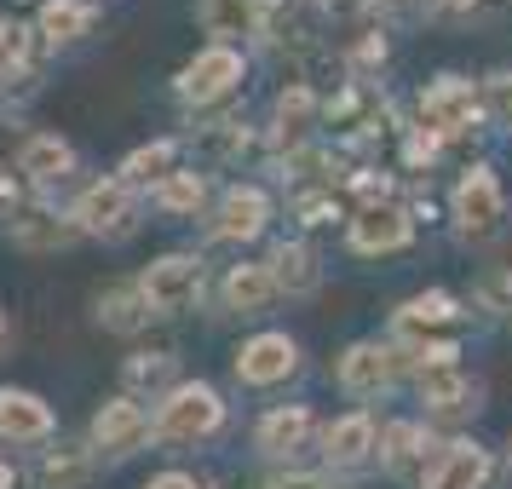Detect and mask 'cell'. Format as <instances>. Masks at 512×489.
Here are the masks:
<instances>
[{
	"instance_id": "6da1fadb",
	"label": "cell",
	"mask_w": 512,
	"mask_h": 489,
	"mask_svg": "<svg viewBox=\"0 0 512 489\" xmlns=\"http://www.w3.org/2000/svg\"><path fill=\"white\" fill-rule=\"evenodd\" d=\"M219 420H225L219 392L202 386V380H185V386H173V392L156 403L150 432L162 443H196V438H208V432H219Z\"/></svg>"
},
{
	"instance_id": "7a4b0ae2",
	"label": "cell",
	"mask_w": 512,
	"mask_h": 489,
	"mask_svg": "<svg viewBox=\"0 0 512 489\" xmlns=\"http://www.w3.org/2000/svg\"><path fill=\"white\" fill-rule=\"evenodd\" d=\"M478 127V93L461 75H443L420 93V133L426 139H455V133H472Z\"/></svg>"
},
{
	"instance_id": "3957f363",
	"label": "cell",
	"mask_w": 512,
	"mask_h": 489,
	"mask_svg": "<svg viewBox=\"0 0 512 489\" xmlns=\"http://www.w3.org/2000/svg\"><path fill=\"white\" fill-rule=\"evenodd\" d=\"M139 294H144V305H150V311H162V317L190 311V305L202 300V259H190V254L156 259V265L139 277Z\"/></svg>"
},
{
	"instance_id": "277c9868",
	"label": "cell",
	"mask_w": 512,
	"mask_h": 489,
	"mask_svg": "<svg viewBox=\"0 0 512 489\" xmlns=\"http://www.w3.org/2000/svg\"><path fill=\"white\" fill-rule=\"evenodd\" d=\"M455 225H461L466 242H489V236L507 225V196H501L489 167H472L461 185H455Z\"/></svg>"
},
{
	"instance_id": "5b68a950",
	"label": "cell",
	"mask_w": 512,
	"mask_h": 489,
	"mask_svg": "<svg viewBox=\"0 0 512 489\" xmlns=\"http://www.w3.org/2000/svg\"><path fill=\"white\" fill-rule=\"evenodd\" d=\"M133 190L121 185V179H98V185L81 190V202H75L70 225L87 236H127L133 231Z\"/></svg>"
},
{
	"instance_id": "8992f818",
	"label": "cell",
	"mask_w": 512,
	"mask_h": 489,
	"mask_svg": "<svg viewBox=\"0 0 512 489\" xmlns=\"http://www.w3.org/2000/svg\"><path fill=\"white\" fill-rule=\"evenodd\" d=\"M409 236H415V225L392 202H374V208H363L351 219V248L357 254H397V248H409Z\"/></svg>"
},
{
	"instance_id": "52a82bcc",
	"label": "cell",
	"mask_w": 512,
	"mask_h": 489,
	"mask_svg": "<svg viewBox=\"0 0 512 489\" xmlns=\"http://www.w3.org/2000/svg\"><path fill=\"white\" fill-rule=\"evenodd\" d=\"M242 81V58H236L231 47H208L196 64H185V75H179V93L190 98V104H213V98H225Z\"/></svg>"
},
{
	"instance_id": "ba28073f",
	"label": "cell",
	"mask_w": 512,
	"mask_h": 489,
	"mask_svg": "<svg viewBox=\"0 0 512 489\" xmlns=\"http://www.w3.org/2000/svg\"><path fill=\"white\" fill-rule=\"evenodd\" d=\"M144 438H150V420L133 397H116L93 415V449H104V455H133Z\"/></svg>"
},
{
	"instance_id": "9c48e42d",
	"label": "cell",
	"mask_w": 512,
	"mask_h": 489,
	"mask_svg": "<svg viewBox=\"0 0 512 489\" xmlns=\"http://www.w3.org/2000/svg\"><path fill=\"white\" fill-rule=\"evenodd\" d=\"M484 484H489V449H478V443H449L420 478V489H484Z\"/></svg>"
},
{
	"instance_id": "30bf717a",
	"label": "cell",
	"mask_w": 512,
	"mask_h": 489,
	"mask_svg": "<svg viewBox=\"0 0 512 489\" xmlns=\"http://www.w3.org/2000/svg\"><path fill=\"white\" fill-rule=\"evenodd\" d=\"M392 369L397 357L386 346H374V340H363V346H351L346 357H340V386H346L351 397H374L392 386Z\"/></svg>"
},
{
	"instance_id": "8fae6325",
	"label": "cell",
	"mask_w": 512,
	"mask_h": 489,
	"mask_svg": "<svg viewBox=\"0 0 512 489\" xmlns=\"http://www.w3.org/2000/svg\"><path fill=\"white\" fill-rule=\"evenodd\" d=\"M420 403L432 415H466V409H478V386L455 363H432V369H420Z\"/></svg>"
},
{
	"instance_id": "7c38bea8",
	"label": "cell",
	"mask_w": 512,
	"mask_h": 489,
	"mask_svg": "<svg viewBox=\"0 0 512 489\" xmlns=\"http://www.w3.org/2000/svg\"><path fill=\"white\" fill-rule=\"evenodd\" d=\"M294 340L288 334H259V340H248V346L236 351V374L248 380V386H271V380H282V374L294 369Z\"/></svg>"
},
{
	"instance_id": "4fadbf2b",
	"label": "cell",
	"mask_w": 512,
	"mask_h": 489,
	"mask_svg": "<svg viewBox=\"0 0 512 489\" xmlns=\"http://www.w3.org/2000/svg\"><path fill=\"white\" fill-rule=\"evenodd\" d=\"M202 29L213 41H248L265 35V0H202Z\"/></svg>"
},
{
	"instance_id": "5bb4252c",
	"label": "cell",
	"mask_w": 512,
	"mask_h": 489,
	"mask_svg": "<svg viewBox=\"0 0 512 489\" xmlns=\"http://www.w3.org/2000/svg\"><path fill=\"white\" fill-rule=\"evenodd\" d=\"M0 438L6 443L52 438V409L35 392H0Z\"/></svg>"
},
{
	"instance_id": "9a60e30c",
	"label": "cell",
	"mask_w": 512,
	"mask_h": 489,
	"mask_svg": "<svg viewBox=\"0 0 512 489\" xmlns=\"http://www.w3.org/2000/svg\"><path fill=\"white\" fill-rule=\"evenodd\" d=\"M265 219H271L265 190L242 185V190H231V196L219 202V225H213V231L225 236V242H254V236L265 231Z\"/></svg>"
},
{
	"instance_id": "2e32d148",
	"label": "cell",
	"mask_w": 512,
	"mask_h": 489,
	"mask_svg": "<svg viewBox=\"0 0 512 489\" xmlns=\"http://www.w3.org/2000/svg\"><path fill=\"white\" fill-rule=\"evenodd\" d=\"M265 271H271V282H277V294H294V300H305V294L323 288V265H317V254H311L305 242H282Z\"/></svg>"
},
{
	"instance_id": "e0dca14e",
	"label": "cell",
	"mask_w": 512,
	"mask_h": 489,
	"mask_svg": "<svg viewBox=\"0 0 512 489\" xmlns=\"http://www.w3.org/2000/svg\"><path fill=\"white\" fill-rule=\"evenodd\" d=\"M380 116H386V104H380L369 87H346V93L328 104V121H334L346 139H374V133H380Z\"/></svg>"
},
{
	"instance_id": "ac0fdd59",
	"label": "cell",
	"mask_w": 512,
	"mask_h": 489,
	"mask_svg": "<svg viewBox=\"0 0 512 489\" xmlns=\"http://www.w3.org/2000/svg\"><path fill=\"white\" fill-rule=\"evenodd\" d=\"M271 121H277V144H288V156H294V150L311 139V127H317V93H311V87H288V93H277Z\"/></svg>"
},
{
	"instance_id": "d6986e66",
	"label": "cell",
	"mask_w": 512,
	"mask_h": 489,
	"mask_svg": "<svg viewBox=\"0 0 512 489\" xmlns=\"http://www.w3.org/2000/svg\"><path fill=\"white\" fill-rule=\"evenodd\" d=\"M305 438H311V409H305V403H294V409H271V415L259 420V449H265L271 461L305 449Z\"/></svg>"
},
{
	"instance_id": "ffe728a7",
	"label": "cell",
	"mask_w": 512,
	"mask_h": 489,
	"mask_svg": "<svg viewBox=\"0 0 512 489\" xmlns=\"http://www.w3.org/2000/svg\"><path fill=\"white\" fill-rule=\"evenodd\" d=\"M75 167V150L58 133H35V139H24V150H18V173H29L35 185H52V179H64Z\"/></svg>"
},
{
	"instance_id": "44dd1931",
	"label": "cell",
	"mask_w": 512,
	"mask_h": 489,
	"mask_svg": "<svg viewBox=\"0 0 512 489\" xmlns=\"http://www.w3.org/2000/svg\"><path fill=\"white\" fill-rule=\"evenodd\" d=\"M323 455L334 466H363L374 455V420L369 415L334 420V426H328V438H323Z\"/></svg>"
},
{
	"instance_id": "7402d4cb",
	"label": "cell",
	"mask_w": 512,
	"mask_h": 489,
	"mask_svg": "<svg viewBox=\"0 0 512 489\" xmlns=\"http://www.w3.org/2000/svg\"><path fill=\"white\" fill-rule=\"evenodd\" d=\"M271 300H277V282H271V271H265V265H236L231 277H225V305H231V311H242V317L265 311Z\"/></svg>"
},
{
	"instance_id": "603a6c76",
	"label": "cell",
	"mask_w": 512,
	"mask_h": 489,
	"mask_svg": "<svg viewBox=\"0 0 512 489\" xmlns=\"http://www.w3.org/2000/svg\"><path fill=\"white\" fill-rule=\"evenodd\" d=\"M75 225H64L58 213H24V219H12V242L29 248V254H52V248H70L75 242Z\"/></svg>"
},
{
	"instance_id": "cb8c5ba5",
	"label": "cell",
	"mask_w": 512,
	"mask_h": 489,
	"mask_svg": "<svg viewBox=\"0 0 512 489\" xmlns=\"http://www.w3.org/2000/svg\"><path fill=\"white\" fill-rule=\"evenodd\" d=\"M98 323L116 328V334H133V328L150 323V305H144L139 282H121V288H110V294L98 300Z\"/></svg>"
},
{
	"instance_id": "d4e9b609",
	"label": "cell",
	"mask_w": 512,
	"mask_h": 489,
	"mask_svg": "<svg viewBox=\"0 0 512 489\" xmlns=\"http://www.w3.org/2000/svg\"><path fill=\"white\" fill-rule=\"evenodd\" d=\"M173 156H179V150H173V144L167 139H156V144H144V150H133V156H127V162H121V185L133 190V185H162L167 173H173Z\"/></svg>"
},
{
	"instance_id": "484cf974",
	"label": "cell",
	"mask_w": 512,
	"mask_h": 489,
	"mask_svg": "<svg viewBox=\"0 0 512 489\" xmlns=\"http://www.w3.org/2000/svg\"><path fill=\"white\" fill-rule=\"evenodd\" d=\"M455 317L461 311H455L449 294H420V300H409L397 311V334H432V328H449Z\"/></svg>"
},
{
	"instance_id": "4316f807",
	"label": "cell",
	"mask_w": 512,
	"mask_h": 489,
	"mask_svg": "<svg viewBox=\"0 0 512 489\" xmlns=\"http://www.w3.org/2000/svg\"><path fill=\"white\" fill-rule=\"evenodd\" d=\"M150 196H156V208H167V213H196L208 202V179H202V173H167Z\"/></svg>"
},
{
	"instance_id": "83f0119b",
	"label": "cell",
	"mask_w": 512,
	"mask_h": 489,
	"mask_svg": "<svg viewBox=\"0 0 512 489\" xmlns=\"http://www.w3.org/2000/svg\"><path fill=\"white\" fill-rule=\"evenodd\" d=\"M93 478V455L87 449H52L41 466V489H81Z\"/></svg>"
},
{
	"instance_id": "f1b7e54d",
	"label": "cell",
	"mask_w": 512,
	"mask_h": 489,
	"mask_svg": "<svg viewBox=\"0 0 512 489\" xmlns=\"http://www.w3.org/2000/svg\"><path fill=\"white\" fill-rule=\"evenodd\" d=\"M87 24H93V6L87 0H47L41 6V35L47 41H75Z\"/></svg>"
},
{
	"instance_id": "f546056e",
	"label": "cell",
	"mask_w": 512,
	"mask_h": 489,
	"mask_svg": "<svg viewBox=\"0 0 512 489\" xmlns=\"http://www.w3.org/2000/svg\"><path fill=\"white\" fill-rule=\"evenodd\" d=\"M420 443H426V432H420L415 420H397V426H386V438H380V455H386L392 472H409L420 461Z\"/></svg>"
},
{
	"instance_id": "4dcf8cb0",
	"label": "cell",
	"mask_w": 512,
	"mask_h": 489,
	"mask_svg": "<svg viewBox=\"0 0 512 489\" xmlns=\"http://www.w3.org/2000/svg\"><path fill=\"white\" fill-rule=\"evenodd\" d=\"M202 150H208L213 162L242 156V150H248V127H242V121H213L208 133H202Z\"/></svg>"
},
{
	"instance_id": "1f68e13d",
	"label": "cell",
	"mask_w": 512,
	"mask_h": 489,
	"mask_svg": "<svg viewBox=\"0 0 512 489\" xmlns=\"http://www.w3.org/2000/svg\"><path fill=\"white\" fill-rule=\"evenodd\" d=\"M478 300H484L489 311H512V271H489V277L478 282Z\"/></svg>"
},
{
	"instance_id": "d6a6232c",
	"label": "cell",
	"mask_w": 512,
	"mask_h": 489,
	"mask_svg": "<svg viewBox=\"0 0 512 489\" xmlns=\"http://www.w3.org/2000/svg\"><path fill=\"white\" fill-rule=\"evenodd\" d=\"M484 87H489V110H495V116H501V121L512 127V75H507V70L489 75Z\"/></svg>"
},
{
	"instance_id": "836d02e7",
	"label": "cell",
	"mask_w": 512,
	"mask_h": 489,
	"mask_svg": "<svg viewBox=\"0 0 512 489\" xmlns=\"http://www.w3.org/2000/svg\"><path fill=\"white\" fill-rule=\"evenodd\" d=\"M167 369H173V357H133V363H127V380L144 386V380H162Z\"/></svg>"
},
{
	"instance_id": "e575fe53",
	"label": "cell",
	"mask_w": 512,
	"mask_h": 489,
	"mask_svg": "<svg viewBox=\"0 0 512 489\" xmlns=\"http://www.w3.org/2000/svg\"><path fill=\"white\" fill-rule=\"evenodd\" d=\"M357 196H369V208H374V202L392 196V179H386V173H380V179H374V173H357Z\"/></svg>"
},
{
	"instance_id": "d590c367",
	"label": "cell",
	"mask_w": 512,
	"mask_h": 489,
	"mask_svg": "<svg viewBox=\"0 0 512 489\" xmlns=\"http://www.w3.org/2000/svg\"><path fill=\"white\" fill-rule=\"evenodd\" d=\"M311 6H323L328 18H357V12H363L369 0H311Z\"/></svg>"
},
{
	"instance_id": "8d00e7d4",
	"label": "cell",
	"mask_w": 512,
	"mask_h": 489,
	"mask_svg": "<svg viewBox=\"0 0 512 489\" xmlns=\"http://www.w3.org/2000/svg\"><path fill=\"white\" fill-rule=\"evenodd\" d=\"M432 156H438V139H426V133H415V139H409V162H432Z\"/></svg>"
},
{
	"instance_id": "74e56055",
	"label": "cell",
	"mask_w": 512,
	"mask_h": 489,
	"mask_svg": "<svg viewBox=\"0 0 512 489\" xmlns=\"http://www.w3.org/2000/svg\"><path fill=\"white\" fill-rule=\"evenodd\" d=\"M144 489H202L196 478H185V472H162V478H150Z\"/></svg>"
},
{
	"instance_id": "f35d334b",
	"label": "cell",
	"mask_w": 512,
	"mask_h": 489,
	"mask_svg": "<svg viewBox=\"0 0 512 489\" xmlns=\"http://www.w3.org/2000/svg\"><path fill=\"white\" fill-rule=\"evenodd\" d=\"M271 489H334V484H323V478H311V472H294V478H277Z\"/></svg>"
},
{
	"instance_id": "ab89813d",
	"label": "cell",
	"mask_w": 512,
	"mask_h": 489,
	"mask_svg": "<svg viewBox=\"0 0 512 489\" xmlns=\"http://www.w3.org/2000/svg\"><path fill=\"white\" fill-rule=\"evenodd\" d=\"M380 6H392V12H409V6H420V0H380Z\"/></svg>"
},
{
	"instance_id": "60d3db41",
	"label": "cell",
	"mask_w": 512,
	"mask_h": 489,
	"mask_svg": "<svg viewBox=\"0 0 512 489\" xmlns=\"http://www.w3.org/2000/svg\"><path fill=\"white\" fill-rule=\"evenodd\" d=\"M0 489H12V466L0 461Z\"/></svg>"
},
{
	"instance_id": "b9f144b4",
	"label": "cell",
	"mask_w": 512,
	"mask_h": 489,
	"mask_svg": "<svg viewBox=\"0 0 512 489\" xmlns=\"http://www.w3.org/2000/svg\"><path fill=\"white\" fill-rule=\"evenodd\" d=\"M443 6H455V12H466V6H478V0H443Z\"/></svg>"
},
{
	"instance_id": "7bdbcfd3",
	"label": "cell",
	"mask_w": 512,
	"mask_h": 489,
	"mask_svg": "<svg viewBox=\"0 0 512 489\" xmlns=\"http://www.w3.org/2000/svg\"><path fill=\"white\" fill-rule=\"evenodd\" d=\"M0 196H6V185H0Z\"/></svg>"
}]
</instances>
